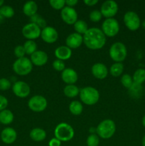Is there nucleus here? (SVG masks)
Returning <instances> with one entry per match:
<instances>
[{
  "mask_svg": "<svg viewBox=\"0 0 145 146\" xmlns=\"http://www.w3.org/2000/svg\"><path fill=\"white\" fill-rule=\"evenodd\" d=\"M142 146H145V135L143 137V138H142Z\"/></svg>",
  "mask_w": 145,
  "mask_h": 146,
  "instance_id": "nucleus-44",
  "label": "nucleus"
},
{
  "mask_svg": "<svg viewBox=\"0 0 145 146\" xmlns=\"http://www.w3.org/2000/svg\"><path fill=\"white\" fill-rule=\"evenodd\" d=\"M53 67L55 70L58 71H63L65 68V64L63 61L56 59L53 62Z\"/></svg>",
  "mask_w": 145,
  "mask_h": 146,
  "instance_id": "nucleus-36",
  "label": "nucleus"
},
{
  "mask_svg": "<svg viewBox=\"0 0 145 146\" xmlns=\"http://www.w3.org/2000/svg\"><path fill=\"white\" fill-rule=\"evenodd\" d=\"M102 14L99 10H93L90 14V19L93 22H98L102 19Z\"/></svg>",
  "mask_w": 145,
  "mask_h": 146,
  "instance_id": "nucleus-35",
  "label": "nucleus"
},
{
  "mask_svg": "<svg viewBox=\"0 0 145 146\" xmlns=\"http://www.w3.org/2000/svg\"><path fill=\"white\" fill-rule=\"evenodd\" d=\"M14 121V114L11 111L4 109L0 112V123L4 125H9Z\"/></svg>",
  "mask_w": 145,
  "mask_h": 146,
  "instance_id": "nucleus-23",
  "label": "nucleus"
},
{
  "mask_svg": "<svg viewBox=\"0 0 145 146\" xmlns=\"http://www.w3.org/2000/svg\"><path fill=\"white\" fill-rule=\"evenodd\" d=\"M83 42V36L78 33L71 34L66 38V46L70 48H77Z\"/></svg>",
  "mask_w": 145,
  "mask_h": 146,
  "instance_id": "nucleus-17",
  "label": "nucleus"
},
{
  "mask_svg": "<svg viewBox=\"0 0 145 146\" xmlns=\"http://www.w3.org/2000/svg\"><path fill=\"white\" fill-rule=\"evenodd\" d=\"M29 135L30 138L33 141H36V142H40V141H44L46 138V133L42 128H36L31 130Z\"/></svg>",
  "mask_w": 145,
  "mask_h": 146,
  "instance_id": "nucleus-22",
  "label": "nucleus"
},
{
  "mask_svg": "<svg viewBox=\"0 0 145 146\" xmlns=\"http://www.w3.org/2000/svg\"><path fill=\"white\" fill-rule=\"evenodd\" d=\"M142 124H143L144 126L145 127V115L143 117V118H142Z\"/></svg>",
  "mask_w": 145,
  "mask_h": 146,
  "instance_id": "nucleus-45",
  "label": "nucleus"
},
{
  "mask_svg": "<svg viewBox=\"0 0 145 146\" xmlns=\"http://www.w3.org/2000/svg\"><path fill=\"white\" fill-rule=\"evenodd\" d=\"M61 78L65 84H67L68 85H72L77 82L78 76L75 70L71 68H67L62 71Z\"/></svg>",
  "mask_w": 145,
  "mask_h": 146,
  "instance_id": "nucleus-16",
  "label": "nucleus"
},
{
  "mask_svg": "<svg viewBox=\"0 0 145 146\" xmlns=\"http://www.w3.org/2000/svg\"><path fill=\"white\" fill-rule=\"evenodd\" d=\"M11 86V82L7 78H0V90L7 91V90L9 89Z\"/></svg>",
  "mask_w": 145,
  "mask_h": 146,
  "instance_id": "nucleus-38",
  "label": "nucleus"
},
{
  "mask_svg": "<svg viewBox=\"0 0 145 146\" xmlns=\"http://www.w3.org/2000/svg\"><path fill=\"white\" fill-rule=\"evenodd\" d=\"M133 82L136 84H141L145 81V70L142 68L137 69L133 75Z\"/></svg>",
  "mask_w": 145,
  "mask_h": 146,
  "instance_id": "nucleus-27",
  "label": "nucleus"
},
{
  "mask_svg": "<svg viewBox=\"0 0 145 146\" xmlns=\"http://www.w3.org/2000/svg\"><path fill=\"white\" fill-rule=\"evenodd\" d=\"M0 12L4 18H11L14 15V9L8 5L2 6L0 8Z\"/></svg>",
  "mask_w": 145,
  "mask_h": 146,
  "instance_id": "nucleus-31",
  "label": "nucleus"
},
{
  "mask_svg": "<svg viewBox=\"0 0 145 146\" xmlns=\"http://www.w3.org/2000/svg\"><path fill=\"white\" fill-rule=\"evenodd\" d=\"M78 2V0H67V1H65V4H67V7H72H72L76 5Z\"/></svg>",
  "mask_w": 145,
  "mask_h": 146,
  "instance_id": "nucleus-41",
  "label": "nucleus"
},
{
  "mask_svg": "<svg viewBox=\"0 0 145 146\" xmlns=\"http://www.w3.org/2000/svg\"><path fill=\"white\" fill-rule=\"evenodd\" d=\"M17 138V133L12 128H6L1 131V139L6 144H12Z\"/></svg>",
  "mask_w": 145,
  "mask_h": 146,
  "instance_id": "nucleus-18",
  "label": "nucleus"
},
{
  "mask_svg": "<svg viewBox=\"0 0 145 146\" xmlns=\"http://www.w3.org/2000/svg\"><path fill=\"white\" fill-rule=\"evenodd\" d=\"M106 36H115L119 33V24L117 20L114 18L106 19L102 23V29Z\"/></svg>",
  "mask_w": 145,
  "mask_h": 146,
  "instance_id": "nucleus-7",
  "label": "nucleus"
},
{
  "mask_svg": "<svg viewBox=\"0 0 145 146\" xmlns=\"http://www.w3.org/2000/svg\"><path fill=\"white\" fill-rule=\"evenodd\" d=\"M116 131L115 122L110 119H106L100 123L96 128V132L99 138L109 139L112 138Z\"/></svg>",
  "mask_w": 145,
  "mask_h": 146,
  "instance_id": "nucleus-2",
  "label": "nucleus"
},
{
  "mask_svg": "<svg viewBox=\"0 0 145 146\" xmlns=\"http://www.w3.org/2000/svg\"><path fill=\"white\" fill-rule=\"evenodd\" d=\"M118 11V4L116 1L107 0L103 2L100 8V12L106 19L112 18Z\"/></svg>",
  "mask_w": 145,
  "mask_h": 146,
  "instance_id": "nucleus-10",
  "label": "nucleus"
},
{
  "mask_svg": "<svg viewBox=\"0 0 145 146\" xmlns=\"http://www.w3.org/2000/svg\"><path fill=\"white\" fill-rule=\"evenodd\" d=\"M14 54H15V56L18 58H21L24 57L26 52L25 50H24V46L18 45L17 46H16L15 48H14Z\"/></svg>",
  "mask_w": 145,
  "mask_h": 146,
  "instance_id": "nucleus-37",
  "label": "nucleus"
},
{
  "mask_svg": "<svg viewBox=\"0 0 145 146\" xmlns=\"http://www.w3.org/2000/svg\"><path fill=\"white\" fill-rule=\"evenodd\" d=\"M92 74L98 79H104L108 74V70L106 66L102 63H97L92 67Z\"/></svg>",
  "mask_w": 145,
  "mask_h": 146,
  "instance_id": "nucleus-19",
  "label": "nucleus"
},
{
  "mask_svg": "<svg viewBox=\"0 0 145 146\" xmlns=\"http://www.w3.org/2000/svg\"><path fill=\"white\" fill-rule=\"evenodd\" d=\"M31 61L33 64L37 66H41L45 65L48 61V55L44 51L37 50L31 55Z\"/></svg>",
  "mask_w": 145,
  "mask_h": 146,
  "instance_id": "nucleus-15",
  "label": "nucleus"
},
{
  "mask_svg": "<svg viewBox=\"0 0 145 146\" xmlns=\"http://www.w3.org/2000/svg\"><path fill=\"white\" fill-rule=\"evenodd\" d=\"M37 11H38V5L34 1H27L23 7V11H24V14L29 17L36 14Z\"/></svg>",
  "mask_w": 145,
  "mask_h": 146,
  "instance_id": "nucleus-21",
  "label": "nucleus"
},
{
  "mask_svg": "<svg viewBox=\"0 0 145 146\" xmlns=\"http://www.w3.org/2000/svg\"><path fill=\"white\" fill-rule=\"evenodd\" d=\"M41 28L34 23L26 24L22 29V34L28 40H34L38 38L41 36Z\"/></svg>",
  "mask_w": 145,
  "mask_h": 146,
  "instance_id": "nucleus-11",
  "label": "nucleus"
},
{
  "mask_svg": "<svg viewBox=\"0 0 145 146\" xmlns=\"http://www.w3.org/2000/svg\"><path fill=\"white\" fill-rule=\"evenodd\" d=\"M121 83L127 88H130L133 84V79L129 74H124L121 78Z\"/></svg>",
  "mask_w": 145,
  "mask_h": 146,
  "instance_id": "nucleus-32",
  "label": "nucleus"
},
{
  "mask_svg": "<svg viewBox=\"0 0 145 146\" xmlns=\"http://www.w3.org/2000/svg\"><path fill=\"white\" fill-rule=\"evenodd\" d=\"M41 36L45 42L52 44L57 41L58 38V34L53 27H46L41 30Z\"/></svg>",
  "mask_w": 145,
  "mask_h": 146,
  "instance_id": "nucleus-14",
  "label": "nucleus"
},
{
  "mask_svg": "<svg viewBox=\"0 0 145 146\" xmlns=\"http://www.w3.org/2000/svg\"><path fill=\"white\" fill-rule=\"evenodd\" d=\"M79 94L80 100L85 105H95L99 101V92L96 88H93V87H85L80 90Z\"/></svg>",
  "mask_w": 145,
  "mask_h": 146,
  "instance_id": "nucleus-3",
  "label": "nucleus"
},
{
  "mask_svg": "<svg viewBox=\"0 0 145 146\" xmlns=\"http://www.w3.org/2000/svg\"><path fill=\"white\" fill-rule=\"evenodd\" d=\"M69 110L72 114L75 115H79L83 111L82 104L78 101H73L70 104Z\"/></svg>",
  "mask_w": 145,
  "mask_h": 146,
  "instance_id": "nucleus-25",
  "label": "nucleus"
},
{
  "mask_svg": "<svg viewBox=\"0 0 145 146\" xmlns=\"http://www.w3.org/2000/svg\"><path fill=\"white\" fill-rule=\"evenodd\" d=\"M3 4H4V1H3V0H0V7H1Z\"/></svg>",
  "mask_w": 145,
  "mask_h": 146,
  "instance_id": "nucleus-46",
  "label": "nucleus"
},
{
  "mask_svg": "<svg viewBox=\"0 0 145 146\" xmlns=\"http://www.w3.org/2000/svg\"><path fill=\"white\" fill-rule=\"evenodd\" d=\"M8 106V100L4 96L0 95V112L5 109Z\"/></svg>",
  "mask_w": 145,
  "mask_h": 146,
  "instance_id": "nucleus-39",
  "label": "nucleus"
},
{
  "mask_svg": "<svg viewBox=\"0 0 145 146\" xmlns=\"http://www.w3.org/2000/svg\"><path fill=\"white\" fill-rule=\"evenodd\" d=\"M124 65L122 63H115L111 66L109 68V72L113 76H119L123 73Z\"/></svg>",
  "mask_w": 145,
  "mask_h": 146,
  "instance_id": "nucleus-28",
  "label": "nucleus"
},
{
  "mask_svg": "<svg viewBox=\"0 0 145 146\" xmlns=\"http://www.w3.org/2000/svg\"><path fill=\"white\" fill-rule=\"evenodd\" d=\"M49 4L51 7L56 10L61 9L65 7V1L64 0H51L49 1Z\"/></svg>",
  "mask_w": 145,
  "mask_h": 146,
  "instance_id": "nucleus-34",
  "label": "nucleus"
},
{
  "mask_svg": "<svg viewBox=\"0 0 145 146\" xmlns=\"http://www.w3.org/2000/svg\"><path fill=\"white\" fill-rule=\"evenodd\" d=\"M14 94L18 98H26L30 94V87L24 81H16L12 86Z\"/></svg>",
  "mask_w": 145,
  "mask_h": 146,
  "instance_id": "nucleus-13",
  "label": "nucleus"
},
{
  "mask_svg": "<svg viewBox=\"0 0 145 146\" xmlns=\"http://www.w3.org/2000/svg\"><path fill=\"white\" fill-rule=\"evenodd\" d=\"M100 143V138L96 134H91L87 138L88 146H98Z\"/></svg>",
  "mask_w": 145,
  "mask_h": 146,
  "instance_id": "nucleus-33",
  "label": "nucleus"
},
{
  "mask_svg": "<svg viewBox=\"0 0 145 146\" xmlns=\"http://www.w3.org/2000/svg\"><path fill=\"white\" fill-rule=\"evenodd\" d=\"M33 69V64L31 60L26 57L18 58L13 64V70L19 76H26L31 72Z\"/></svg>",
  "mask_w": 145,
  "mask_h": 146,
  "instance_id": "nucleus-6",
  "label": "nucleus"
},
{
  "mask_svg": "<svg viewBox=\"0 0 145 146\" xmlns=\"http://www.w3.org/2000/svg\"><path fill=\"white\" fill-rule=\"evenodd\" d=\"M24 48L26 54L31 55L37 51V44L33 40H28L24 43Z\"/></svg>",
  "mask_w": 145,
  "mask_h": 146,
  "instance_id": "nucleus-29",
  "label": "nucleus"
},
{
  "mask_svg": "<svg viewBox=\"0 0 145 146\" xmlns=\"http://www.w3.org/2000/svg\"><path fill=\"white\" fill-rule=\"evenodd\" d=\"M98 2V0H85L84 3L88 6H94Z\"/></svg>",
  "mask_w": 145,
  "mask_h": 146,
  "instance_id": "nucleus-42",
  "label": "nucleus"
},
{
  "mask_svg": "<svg viewBox=\"0 0 145 146\" xmlns=\"http://www.w3.org/2000/svg\"><path fill=\"white\" fill-rule=\"evenodd\" d=\"M74 29L76 31V33L79 34H85L88 30V27L87 23L83 20H78L74 24Z\"/></svg>",
  "mask_w": 145,
  "mask_h": 146,
  "instance_id": "nucleus-26",
  "label": "nucleus"
},
{
  "mask_svg": "<svg viewBox=\"0 0 145 146\" xmlns=\"http://www.w3.org/2000/svg\"><path fill=\"white\" fill-rule=\"evenodd\" d=\"M55 56L58 59L61 61L68 60L72 56V51L67 46H61L55 50Z\"/></svg>",
  "mask_w": 145,
  "mask_h": 146,
  "instance_id": "nucleus-20",
  "label": "nucleus"
},
{
  "mask_svg": "<svg viewBox=\"0 0 145 146\" xmlns=\"http://www.w3.org/2000/svg\"><path fill=\"white\" fill-rule=\"evenodd\" d=\"M74 129L72 127L66 123H61L58 124L55 128L54 131V135L55 138L59 140L60 141H71L74 137Z\"/></svg>",
  "mask_w": 145,
  "mask_h": 146,
  "instance_id": "nucleus-4",
  "label": "nucleus"
},
{
  "mask_svg": "<svg viewBox=\"0 0 145 146\" xmlns=\"http://www.w3.org/2000/svg\"><path fill=\"white\" fill-rule=\"evenodd\" d=\"M28 106L30 109L34 112H41L46 108L47 101L42 96H34L29 99Z\"/></svg>",
  "mask_w": 145,
  "mask_h": 146,
  "instance_id": "nucleus-8",
  "label": "nucleus"
},
{
  "mask_svg": "<svg viewBox=\"0 0 145 146\" xmlns=\"http://www.w3.org/2000/svg\"><path fill=\"white\" fill-rule=\"evenodd\" d=\"M4 17H3V16L1 15V12H0V24H1V23L3 22V21H4Z\"/></svg>",
  "mask_w": 145,
  "mask_h": 146,
  "instance_id": "nucleus-43",
  "label": "nucleus"
},
{
  "mask_svg": "<svg viewBox=\"0 0 145 146\" xmlns=\"http://www.w3.org/2000/svg\"><path fill=\"white\" fill-rule=\"evenodd\" d=\"M30 21H31V23H34V24H36L40 28L44 29L45 27H46V21H45V20L37 14L34 15L33 17H30Z\"/></svg>",
  "mask_w": 145,
  "mask_h": 146,
  "instance_id": "nucleus-30",
  "label": "nucleus"
},
{
  "mask_svg": "<svg viewBox=\"0 0 145 146\" xmlns=\"http://www.w3.org/2000/svg\"><path fill=\"white\" fill-rule=\"evenodd\" d=\"M61 16L64 22L67 24H74L78 21V13L75 9L69 7H65L61 12Z\"/></svg>",
  "mask_w": 145,
  "mask_h": 146,
  "instance_id": "nucleus-12",
  "label": "nucleus"
},
{
  "mask_svg": "<svg viewBox=\"0 0 145 146\" xmlns=\"http://www.w3.org/2000/svg\"><path fill=\"white\" fill-rule=\"evenodd\" d=\"M83 42L88 48L92 50L100 49L106 43V36L99 28L88 29L83 36Z\"/></svg>",
  "mask_w": 145,
  "mask_h": 146,
  "instance_id": "nucleus-1",
  "label": "nucleus"
},
{
  "mask_svg": "<svg viewBox=\"0 0 145 146\" xmlns=\"http://www.w3.org/2000/svg\"><path fill=\"white\" fill-rule=\"evenodd\" d=\"M48 145L49 146H61V141L57 139L56 138H53L49 141L48 143Z\"/></svg>",
  "mask_w": 145,
  "mask_h": 146,
  "instance_id": "nucleus-40",
  "label": "nucleus"
},
{
  "mask_svg": "<svg viewBox=\"0 0 145 146\" xmlns=\"http://www.w3.org/2000/svg\"><path fill=\"white\" fill-rule=\"evenodd\" d=\"M109 56L117 63H121L126 58L127 50L122 42H115L109 48Z\"/></svg>",
  "mask_w": 145,
  "mask_h": 146,
  "instance_id": "nucleus-5",
  "label": "nucleus"
},
{
  "mask_svg": "<svg viewBox=\"0 0 145 146\" xmlns=\"http://www.w3.org/2000/svg\"><path fill=\"white\" fill-rule=\"evenodd\" d=\"M63 92L64 94L68 98H74V97H76L80 94V89L78 88V87H77L74 84L67 85L64 88Z\"/></svg>",
  "mask_w": 145,
  "mask_h": 146,
  "instance_id": "nucleus-24",
  "label": "nucleus"
},
{
  "mask_svg": "<svg viewBox=\"0 0 145 146\" xmlns=\"http://www.w3.org/2000/svg\"><path fill=\"white\" fill-rule=\"evenodd\" d=\"M124 22L125 26L131 31H136L141 25L139 16L134 11H127L124 16Z\"/></svg>",
  "mask_w": 145,
  "mask_h": 146,
  "instance_id": "nucleus-9",
  "label": "nucleus"
}]
</instances>
